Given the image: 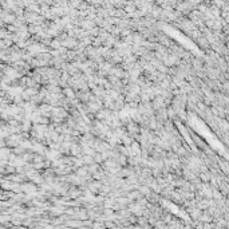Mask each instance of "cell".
I'll return each instance as SVG.
<instances>
[{"label": "cell", "mask_w": 229, "mask_h": 229, "mask_svg": "<svg viewBox=\"0 0 229 229\" xmlns=\"http://www.w3.org/2000/svg\"><path fill=\"white\" fill-rule=\"evenodd\" d=\"M154 117H155V119H157L158 122H161L163 125V123H165L167 119H169V115H167V107H163V109L155 110Z\"/></svg>", "instance_id": "cell-1"}, {"label": "cell", "mask_w": 229, "mask_h": 229, "mask_svg": "<svg viewBox=\"0 0 229 229\" xmlns=\"http://www.w3.org/2000/svg\"><path fill=\"white\" fill-rule=\"evenodd\" d=\"M152 105L154 110H159V109H163L166 107V103H165V98L162 95H155L152 99Z\"/></svg>", "instance_id": "cell-2"}, {"label": "cell", "mask_w": 229, "mask_h": 229, "mask_svg": "<svg viewBox=\"0 0 229 229\" xmlns=\"http://www.w3.org/2000/svg\"><path fill=\"white\" fill-rule=\"evenodd\" d=\"M111 113H113V110L107 109V107H103V109H100V110L96 113V119H99V121H106V119L111 115Z\"/></svg>", "instance_id": "cell-3"}, {"label": "cell", "mask_w": 229, "mask_h": 229, "mask_svg": "<svg viewBox=\"0 0 229 229\" xmlns=\"http://www.w3.org/2000/svg\"><path fill=\"white\" fill-rule=\"evenodd\" d=\"M63 95L68 98V99H74V98H77V90L70 87V86H67V87L63 89Z\"/></svg>", "instance_id": "cell-4"}, {"label": "cell", "mask_w": 229, "mask_h": 229, "mask_svg": "<svg viewBox=\"0 0 229 229\" xmlns=\"http://www.w3.org/2000/svg\"><path fill=\"white\" fill-rule=\"evenodd\" d=\"M94 161H95L96 163H102V162H103L105 159H103V157H102V153H99V152L96 153V154L94 155Z\"/></svg>", "instance_id": "cell-5"}]
</instances>
